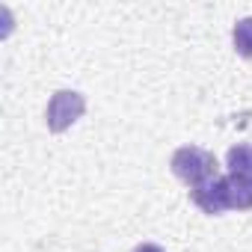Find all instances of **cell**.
Listing matches in <instances>:
<instances>
[{
  "label": "cell",
  "mask_w": 252,
  "mask_h": 252,
  "mask_svg": "<svg viewBox=\"0 0 252 252\" xmlns=\"http://www.w3.org/2000/svg\"><path fill=\"white\" fill-rule=\"evenodd\" d=\"M169 166H172L175 178H181L190 190L220 175V163H217V158H214L211 152L199 149V146H181V149H175Z\"/></svg>",
  "instance_id": "obj_1"
},
{
  "label": "cell",
  "mask_w": 252,
  "mask_h": 252,
  "mask_svg": "<svg viewBox=\"0 0 252 252\" xmlns=\"http://www.w3.org/2000/svg\"><path fill=\"white\" fill-rule=\"evenodd\" d=\"M86 110V98L74 89H60L54 92L51 104H48V128L54 134H63L65 128H71V125L83 116Z\"/></svg>",
  "instance_id": "obj_2"
},
{
  "label": "cell",
  "mask_w": 252,
  "mask_h": 252,
  "mask_svg": "<svg viewBox=\"0 0 252 252\" xmlns=\"http://www.w3.org/2000/svg\"><path fill=\"white\" fill-rule=\"evenodd\" d=\"M190 199H193L196 208H202V211L211 214V217H217V214H222V211H231V205H228V181H225L222 175H217V178H211V181L193 187V190H190Z\"/></svg>",
  "instance_id": "obj_3"
},
{
  "label": "cell",
  "mask_w": 252,
  "mask_h": 252,
  "mask_svg": "<svg viewBox=\"0 0 252 252\" xmlns=\"http://www.w3.org/2000/svg\"><path fill=\"white\" fill-rule=\"evenodd\" d=\"M225 181H228V205H231V211H249L252 208V178L225 175Z\"/></svg>",
  "instance_id": "obj_4"
},
{
  "label": "cell",
  "mask_w": 252,
  "mask_h": 252,
  "mask_svg": "<svg viewBox=\"0 0 252 252\" xmlns=\"http://www.w3.org/2000/svg\"><path fill=\"white\" fill-rule=\"evenodd\" d=\"M225 163H228V175H246V178H252V146L240 143V146L228 149Z\"/></svg>",
  "instance_id": "obj_5"
},
{
  "label": "cell",
  "mask_w": 252,
  "mask_h": 252,
  "mask_svg": "<svg viewBox=\"0 0 252 252\" xmlns=\"http://www.w3.org/2000/svg\"><path fill=\"white\" fill-rule=\"evenodd\" d=\"M231 39H234V51L252 60V18H240L231 30Z\"/></svg>",
  "instance_id": "obj_6"
},
{
  "label": "cell",
  "mask_w": 252,
  "mask_h": 252,
  "mask_svg": "<svg viewBox=\"0 0 252 252\" xmlns=\"http://www.w3.org/2000/svg\"><path fill=\"white\" fill-rule=\"evenodd\" d=\"M134 252H163V249H160L158 243H140V246H137Z\"/></svg>",
  "instance_id": "obj_7"
}]
</instances>
